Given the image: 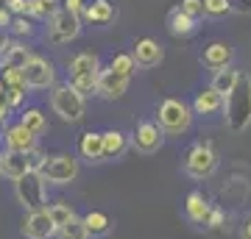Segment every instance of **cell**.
Instances as JSON below:
<instances>
[{
	"label": "cell",
	"instance_id": "cell-20",
	"mask_svg": "<svg viewBox=\"0 0 251 239\" xmlns=\"http://www.w3.org/2000/svg\"><path fill=\"white\" fill-rule=\"evenodd\" d=\"M81 17L87 20V22H92V25H106L109 20L115 17V6L109 0H92V3L84 6Z\"/></svg>",
	"mask_w": 251,
	"mask_h": 239
},
{
	"label": "cell",
	"instance_id": "cell-26",
	"mask_svg": "<svg viewBox=\"0 0 251 239\" xmlns=\"http://www.w3.org/2000/svg\"><path fill=\"white\" fill-rule=\"evenodd\" d=\"M87 222V231H90V237H106L109 228H112V220H109L103 212H90L84 217Z\"/></svg>",
	"mask_w": 251,
	"mask_h": 239
},
{
	"label": "cell",
	"instance_id": "cell-17",
	"mask_svg": "<svg viewBox=\"0 0 251 239\" xmlns=\"http://www.w3.org/2000/svg\"><path fill=\"white\" fill-rule=\"evenodd\" d=\"M78 153L87 161H95V164H98V161H103V159H106V153H103V133H95V131L81 133Z\"/></svg>",
	"mask_w": 251,
	"mask_h": 239
},
{
	"label": "cell",
	"instance_id": "cell-35",
	"mask_svg": "<svg viewBox=\"0 0 251 239\" xmlns=\"http://www.w3.org/2000/svg\"><path fill=\"white\" fill-rule=\"evenodd\" d=\"M6 9L14 17H25V14H31V0H6Z\"/></svg>",
	"mask_w": 251,
	"mask_h": 239
},
{
	"label": "cell",
	"instance_id": "cell-6",
	"mask_svg": "<svg viewBox=\"0 0 251 239\" xmlns=\"http://www.w3.org/2000/svg\"><path fill=\"white\" fill-rule=\"evenodd\" d=\"M218 167V156L215 151L209 148V145H193L187 151V159H184V173L190 178H198V181H204L215 173Z\"/></svg>",
	"mask_w": 251,
	"mask_h": 239
},
{
	"label": "cell",
	"instance_id": "cell-10",
	"mask_svg": "<svg viewBox=\"0 0 251 239\" xmlns=\"http://www.w3.org/2000/svg\"><path fill=\"white\" fill-rule=\"evenodd\" d=\"M23 72H25V81H28L31 89H48V87H53V81H56L53 64L48 62V59H42V56H34V59L25 64Z\"/></svg>",
	"mask_w": 251,
	"mask_h": 239
},
{
	"label": "cell",
	"instance_id": "cell-24",
	"mask_svg": "<svg viewBox=\"0 0 251 239\" xmlns=\"http://www.w3.org/2000/svg\"><path fill=\"white\" fill-rule=\"evenodd\" d=\"M128 148V142H126V133L120 131H103V153H106V159H120Z\"/></svg>",
	"mask_w": 251,
	"mask_h": 239
},
{
	"label": "cell",
	"instance_id": "cell-21",
	"mask_svg": "<svg viewBox=\"0 0 251 239\" xmlns=\"http://www.w3.org/2000/svg\"><path fill=\"white\" fill-rule=\"evenodd\" d=\"M184 212H187V217H190L193 222H198V225H206L209 214H212V206L206 203V197L201 195V192H190V195H187V203H184Z\"/></svg>",
	"mask_w": 251,
	"mask_h": 239
},
{
	"label": "cell",
	"instance_id": "cell-41",
	"mask_svg": "<svg viewBox=\"0 0 251 239\" xmlns=\"http://www.w3.org/2000/svg\"><path fill=\"white\" fill-rule=\"evenodd\" d=\"M11 22H14V14H11L9 9H3V11H0V28L11 25Z\"/></svg>",
	"mask_w": 251,
	"mask_h": 239
},
{
	"label": "cell",
	"instance_id": "cell-13",
	"mask_svg": "<svg viewBox=\"0 0 251 239\" xmlns=\"http://www.w3.org/2000/svg\"><path fill=\"white\" fill-rule=\"evenodd\" d=\"M232 56H234V50L226 42H212V44H206V47H204V53H201V64H204L206 70L221 72V70H226V67L232 64Z\"/></svg>",
	"mask_w": 251,
	"mask_h": 239
},
{
	"label": "cell",
	"instance_id": "cell-16",
	"mask_svg": "<svg viewBox=\"0 0 251 239\" xmlns=\"http://www.w3.org/2000/svg\"><path fill=\"white\" fill-rule=\"evenodd\" d=\"M3 89H6V95H9L11 106H20L31 87H28L25 72L23 70H3Z\"/></svg>",
	"mask_w": 251,
	"mask_h": 239
},
{
	"label": "cell",
	"instance_id": "cell-7",
	"mask_svg": "<svg viewBox=\"0 0 251 239\" xmlns=\"http://www.w3.org/2000/svg\"><path fill=\"white\" fill-rule=\"evenodd\" d=\"M81 34V14L70 9H59L50 17V42L62 44V42H73Z\"/></svg>",
	"mask_w": 251,
	"mask_h": 239
},
{
	"label": "cell",
	"instance_id": "cell-19",
	"mask_svg": "<svg viewBox=\"0 0 251 239\" xmlns=\"http://www.w3.org/2000/svg\"><path fill=\"white\" fill-rule=\"evenodd\" d=\"M31 59H34V56H31V50H28L25 44L9 42L6 53L0 56V64H3V70H25V64L31 62Z\"/></svg>",
	"mask_w": 251,
	"mask_h": 239
},
{
	"label": "cell",
	"instance_id": "cell-9",
	"mask_svg": "<svg viewBox=\"0 0 251 239\" xmlns=\"http://www.w3.org/2000/svg\"><path fill=\"white\" fill-rule=\"evenodd\" d=\"M28 173H34L31 153H17V151L0 153V175L11 178V181H20V178L28 175Z\"/></svg>",
	"mask_w": 251,
	"mask_h": 239
},
{
	"label": "cell",
	"instance_id": "cell-37",
	"mask_svg": "<svg viewBox=\"0 0 251 239\" xmlns=\"http://www.w3.org/2000/svg\"><path fill=\"white\" fill-rule=\"evenodd\" d=\"M11 100H9V95H6V92H3V95H0V123H6V120H9V114H11Z\"/></svg>",
	"mask_w": 251,
	"mask_h": 239
},
{
	"label": "cell",
	"instance_id": "cell-28",
	"mask_svg": "<svg viewBox=\"0 0 251 239\" xmlns=\"http://www.w3.org/2000/svg\"><path fill=\"white\" fill-rule=\"evenodd\" d=\"M56 237L59 239H90V231H87V222L81 220V217H73L64 228H59Z\"/></svg>",
	"mask_w": 251,
	"mask_h": 239
},
{
	"label": "cell",
	"instance_id": "cell-15",
	"mask_svg": "<svg viewBox=\"0 0 251 239\" xmlns=\"http://www.w3.org/2000/svg\"><path fill=\"white\" fill-rule=\"evenodd\" d=\"M128 81L126 75H120V72H115L112 67L109 70H100V78H98V95L106 100H117L123 98V92L128 89Z\"/></svg>",
	"mask_w": 251,
	"mask_h": 239
},
{
	"label": "cell",
	"instance_id": "cell-38",
	"mask_svg": "<svg viewBox=\"0 0 251 239\" xmlns=\"http://www.w3.org/2000/svg\"><path fill=\"white\" fill-rule=\"evenodd\" d=\"M206 225H209V228H221V225H224V212H221V209H212V214H209Z\"/></svg>",
	"mask_w": 251,
	"mask_h": 239
},
{
	"label": "cell",
	"instance_id": "cell-4",
	"mask_svg": "<svg viewBox=\"0 0 251 239\" xmlns=\"http://www.w3.org/2000/svg\"><path fill=\"white\" fill-rule=\"evenodd\" d=\"M50 106H53V111L62 117L64 123H78V120H84V95L75 92L70 84H62V87L53 89Z\"/></svg>",
	"mask_w": 251,
	"mask_h": 239
},
{
	"label": "cell",
	"instance_id": "cell-29",
	"mask_svg": "<svg viewBox=\"0 0 251 239\" xmlns=\"http://www.w3.org/2000/svg\"><path fill=\"white\" fill-rule=\"evenodd\" d=\"M98 78H100V72L98 75H70V84L75 92H81V95H92V92H98Z\"/></svg>",
	"mask_w": 251,
	"mask_h": 239
},
{
	"label": "cell",
	"instance_id": "cell-2",
	"mask_svg": "<svg viewBox=\"0 0 251 239\" xmlns=\"http://www.w3.org/2000/svg\"><path fill=\"white\" fill-rule=\"evenodd\" d=\"M14 195H17V200L23 203V209L25 212H42V209H48V189H45V178L39 175V173H28V175H23L20 181H14Z\"/></svg>",
	"mask_w": 251,
	"mask_h": 239
},
{
	"label": "cell",
	"instance_id": "cell-14",
	"mask_svg": "<svg viewBox=\"0 0 251 239\" xmlns=\"http://www.w3.org/2000/svg\"><path fill=\"white\" fill-rule=\"evenodd\" d=\"M6 151L34 153V151H36V133H34V131H28L23 123L9 125V128H6Z\"/></svg>",
	"mask_w": 251,
	"mask_h": 239
},
{
	"label": "cell",
	"instance_id": "cell-22",
	"mask_svg": "<svg viewBox=\"0 0 251 239\" xmlns=\"http://www.w3.org/2000/svg\"><path fill=\"white\" fill-rule=\"evenodd\" d=\"M168 31H171L173 36H190L196 31V20L190 17V14H184L181 6H176V9H171V14H168Z\"/></svg>",
	"mask_w": 251,
	"mask_h": 239
},
{
	"label": "cell",
	"instance_id": "cell-39",
	"mask_svg": "<svg viewBox=\"0 0 251 239\" xmlns=\"http://www.w3.org/2000/svg\"><path fill=\"white\" fill-rule=\"evenodd\" d=\"M62 6H64V9H70V11H78V14H81V11H84V6H87V3H84V0H64Z\"/></svg>",
	"mask_w": 251,
	"mask_h": 239
},
{
	"label": "cell",
	"instance_id": "cell-40",
	"mask_svg": "<svg viewBox=\"0 0 251 239\" xmlns=\"http://www.w3.org/2000/svg\"><path fill=\"white\" fill-rule=\"evenodd\" d=\"M234 3V11H240V14H251V0H232Z\"/></svg>",
	"mask_w": 251,
	"mask_h": 239
},
{
	"label": "cell",
	"instance_id": "cell-5",
	"mask_svg": "<svg viewBox=\"0 0 251 239\" xmlns=\"http://www.w3.org/2000/svg\"><path fill=\"white\" fill-rule=\"evenodd\" d=\"M156 117H159V125H162V131L165 133H184L190 128V123H193V111H190V106L187 103H181V100H176V98L162 100Z\"/></svg>",
	"mask_w": 251,
	"mask_h": 239
},
{
	"label": "cell",
	"instance_id": "cell-8",
	"mask_svg": "<svg viewBox=\"0 0 251 239\" xmlns=\"http://www.w3.org/2000/svg\"><path fill=\"white\" fill-rule=\"evenodd\" d=\"M23 237L25 239H50L59 234V228H56L53 217H50V212L48 209H42V212H28V217L23 220Z\"/></svg>",
	"mask_w": 251,
	"mask_h": 239
},
{
	"label": "cell",
	"instance_id": "cell-42",
	"mask_svg": "<svg viewBox=\"0 0 251 239\" xmlns=\"http://www.w3.org/2000/svg\"><path fill=\"white\" fill-rule=\"evenodd\" d=\"M240 239H251V220L243 222V228H240Z\"/></svg>",
	"mask_w": 251,
	"mask_h": 239
},
{
	"label": "cell",
	"instance_id": "cell-27",
	"mask_svg": "<svg viewBox=\"0 0 251 239\" xmlns=\"http://www.w3.org/2000/svg\"><path fill=\"white\" fill-rule=\"evenodd\" d=\"M20 123L25 125L28 131H34L36 136L48 131V120H45V114H42L39 109H25V111H23V117H20Z\"/></svg>",
	"mask_w": 251,
	"mask_h": 239
},
{
	"label": "cell",
	"instance_id": "cell-30",
	"mask_svg": "<svg viewBox=\"0 0 251 239\" xmlns=\"http://www.w3.org/2000/svg\"><path fill=\"white\" fill-rule=\"evenodd\" d=\"M109 67H112L115 72H120V75H126V78H131L134 70H137V62H134V56L131 53H117Z\"/></svg>",
	"mask_w": 251,
	"mask_h": 239
},
{
	"label": "cell",
	"instance_id": "cell-3",
	"mask_svg": "<svg viewBox=\"0 0 251 239\" xmlns=\"http://www.w3.org/2000/svg\"><path fill=\"white\" fill-rule=\"evenodd\" d=\"M39 175L45 178L48 184H73L78 178V159H73L70 153H53V156H45L42 167H39Z\"/></svg>",
	"mask_w": 251,
	"mask_h": 239
},
{
	"label": "cell",
	"instance_id": "cell-43",
	"mask_svg": "<svg viewBox=\"0 0 251 239\" xmlns=\"http://www.w3.org/2000/svg\"><path fill=\"white\" fill-rule=\"evenodd\" d=\"M6 47H9V42H6V36L0 34V56L6 53Z\"/></svg>",
	"mask_w": 251,
	"mask_h": 239
},
{
	"label": "cell",
	"instance_id": "cell-34",
	"mask_svg": "<svg viewBox=\"0 0 251 239\" xmlns=\"http://www.w3.org/2000/svg\"><path fill=\"white\" fill-rule=\"evenodd\" d=\"M181 11H184V14H190L193 20L204 17V14H206L204 0H181Z\"/></svg>",
	"mask_w": 251,
	"mask_h": 239
},
{
	"label": "cell",
	"instance_id": "cell-1",
	"mask_svg": "<svg viewBox=\"0 0 251 239\" xmlns=\"http://www.w3.org/2000/svg\"><path fill=\"white\" fill-rule=\"evenodd\" d=\"M226 123L232 131H246L251 125V75L240 72L237 87L226 95Z\"/></svg>",
	"mask_w": 251,
	"mask_h": 239
},
{
	"label": "cell",
	"instance_id": "cell-31",
	"mask_svg": "<svg viewBox=\"0 0 251 239\" xmlns=\"http://www.w3.org/2000/svg\"><path fill=\"white\" fill-rule=\"evenodd\" d=\"M48 212H50V217H53V222H56V228H64L67 222L75 217L73 214V209L67 203H53V206H48Z\"/></svg>",
	"mask_w": 251,
	"mask_h": 239
},
{
	"label": "cell",
	"instance_id": "cell-32",
	"mask_svg": "<svg viewBox=\"0 0 251 239\" xmlns=\"http://www.w3.org/2000/svg\"><path fill=\"white\" fill-rule=\"evenodd\" d=\"M59 9H62L59 0H31V14L34 17H53Z\"/></svg>",
	"mask_w": 251,
	"mask_h": 239
},
{
	"label": "cell",
	"instance_id": "cell-36",
	"mask_svg": "<svg viewBox=\"0 0 251 239\" xmlns=\"http://www.w3.org/2000/svg\"><path fill=\"white\" fill-rule=\"evenodd\" d=\"M11 31H14L17 36H28V34H34V22H31L28 17H14Z\"/></svg>",
	"mask_w": 251,
	"mask_h": 239
},
{
	"label": "cell",
	"instance_id": "cell-33",
	"mask_svg": "<svg viewBox=\"0 0 251 239\" xmlns=\"http://www.w3.org/2000/svg\"><path fill=\"white\" fill-rule=\"evenodd\" d=\"M204 9L209 17H224V14L234 11V3L232 0H204Z\"/></svg>",
	"mask_w": 251,
	"mask_h": 239
},
{
	"label": "cell",
	"instance_id": "cell-25",
	"mask_svg": "<svg viewBox=\"0 0 251 239\" xmlns=\"http://www.w3.org/2000/svg\"><path fill=\"white\" fill-rule=\"evenodd\" d=\"M237 78H240V70H234V67H226V70L215 72V78H212V84L209 87L215 89V92H221V95H229L234 87H237Z\"/></svg>",
	"mask_w": 251,
	"mask_h": 239
},
{
	"label": "cell",
	"instance_id": "cell-44",
	"mask_svg": "<svg viewBox=\"0 0 251 239\" xmlns=\"http://www.w3.org/2000/svg\"><path fill=\"white\" fill-rule=\"evenodd\" d=\"M3 9H6V0H0V11H3Z\"/></svg>",
	"mask_w": 251,
	"mask_h": 239
},
{
	"label": "cell",
	"instance_id": "cell-12",
	"mask_svg": "<svg viewBox=\"0 0 251 239\" xmlns=\"http://www.w3.org/2000/svg\"><path fill=\"white\" fill-rule=\"evenodd\" d=\"M131 56H134L137 67H156V64H162V59H165V50H162V44L156 42V39L143 36V39L134 42Z\"/></svg>",
	"mask_w": 251,
	"mask_h": 239
},
{
	"label": "cell",
	"instance_id": "cell-18",
	"mask_svg": "<svg viewBox=\"0 0 251 239\" xmlns=\"http://www.w3.org/2000/svg\"><path fill=\"white\" fill-rule=\"evenodd\" d=\"M224 106H226V98L221 92H215L212 87H206L204 92H198L196 100H193V111H196V114H215V111H221Z\"/></svg>",
	"mask_w": 251,
	"mask_h": 239
},
{
	"label": "cell",
	"instance_id": "cell-11",
	"mask_svg": "<svg viewBox=\"0 0 251 239\" xmlns=\"http://www.w3.org/2000/svg\"><path fill=\"white\" fill-rule=\"evenodd\" d=\"M162 142H165V131H162L159 123L145 120V123L137 125V131H134V148L140 153H156L162 148Z\"/></svg>",
	"mask_w": 251,
	"mask_h": 239
},
{
	"label": "cell",
	"instance_id": "cell-23",
	"mask_svg": "<svg viewBox=\"0 0 251 239\" xmlns=\"http://www.w3.org/2000/svg\"><path fill=\"white\" fill-rule=\"evenodd\" d=\"M67 67H70V75H98L100 72V62L95 53H75Z\"/></svg>",
	"mask_w": 251,
	"mask_h": 239
}]
</instances>
